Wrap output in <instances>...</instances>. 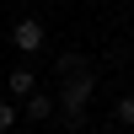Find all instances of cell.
<instances>
[{
	"instance_id": "3",
	"label": "cell",
	"mask_w": 134,
	"mask_h": 134,
	"mask_svg": "<svg viewBox=\"0 0 134 134\" xmlns=\"http://www.w3.org/2000/svg\"><path fill=\"white\" fill-rule=\"evenodd\" d=\"M5 91H11V97H38V75H32V70H11Z\"/></svg>"
},
{
	"instance_id": "1",
	"label": "cell",
	"mask_w": 134,
	"mask_h": 134,
	"mask_svg": "<svg viewBox=\"0 0 134 134\" xmlns=\"http://www.w3.org/2000/svg\"><path fill=\"white\" fill-rule=\"evenodd\" d=\"M91 91H97V81L91 75H70V86H64V97H59V113H64V124L70 129H86V102H91Z\"/></svg>"
},
{
	"instance_id": "6",
	"label": "cell",
	"mask_w": 134,
	"mask_h": 134,
	"mask_svg": "<svg viewBox=\"0 0 134 134\" xmlns=\"http://www.w3.org/2000/svg\"><path fill=\"white\" fill-rule=\"evenodd\" d=\"M118 118H124V124L134 129V97H124V102H118Z\"/></svg>"
},
{
	"instance_id": "2",
	"label": "cell",
	"mask_w": 134,
	"mask_h": 134,
	"mask_svg": "<svg viewBox=\"0 0 134 134\" xmlns=\"http://www.w3.org/2000/svg\"><path fill=\"white\" fill-rule=\"evenodd\" d=\"M11 43H16L21 54H38L43 43H48V32H43V21H32V16H21L16 27H11Z\"/></svg>"
},
{
	"instance_id": "4",
	"label": "cell",
	"mask_w": 134,
	"mask_h": 134,
	"mask_svg": "<svg viewBox=\"0 0 134 134\" xmlns=\"http://www.w3.org/2000/svg\"><path fill=\"white\" fill-rule=\"evenodd\" d=\"M48 113H54V97H43V91L27 97V118H48Z\"/></svg>"
},
{
	"instance_id": "5",
	"label": "cell",
	"mask_w": 134,
	"mask_h": 134,
	"mask_svg": "<svg viewBox=\"0 0 134 134\" xmlns=\"http://www.w3.org/2000/svg\"><path fill=\"white\" fill-rule=\"evenodd\" d=\"M5 129H16V107H5V102H0V134H5Z\"/></svg>"
}]
</instances>
